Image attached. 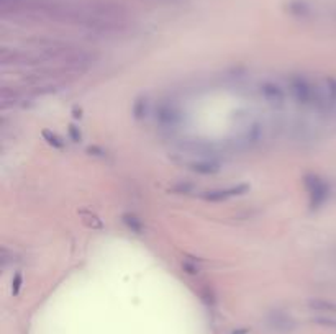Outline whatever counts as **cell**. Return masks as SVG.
<instances>
[{
	"label": "cell",
	"mask_w": 336,
	"mask_h": 334,
	"mask_svg": "<svg viewBox=\"0 0 336 334\" xmlns=\"http://www.w3.org/2000/svg\"><path fill=\"white\" fill-rule=\"evenodd\" d=\"M313 323L321 324V326H330V328H336V313H320L315 315L312 318Z\"/></svg>",
	"instance_id": "cell-4"
},
{
	"label": "cell",
	"mask_w": 336,
	"mask_h": 334,
	"mask_svg": "<svg viewBox=\"0 0 336 334\" xmlns=\"http://www.w3.org/2000/svg\"><path fill=\"white\" fill-rule=\"evenodd\" d=\"M307 187H310V195L315 197V201H313L315 205L325 199L326 188L317 177H307Z\"/></svg>",
	"instance_id": "cell-3"
},
{
	"label": "cell",
	"mask_w": 336,
	"mask_h": 334,
	"mask_svg": "<svg viewBox=\"0 0 336 334\" xmlns=\"http://www.w3.org/2000/svg\"><path fill=\"white\" fill-rule=\"evenodd\" d=\"M261 94L264 95V99L269 100L271 103H282L284 100V92L279 85H276L274 82H266L261 87Z\"/></svg>",
	"instance_id": "cell-1"
},
{
	"label": "cell",
	"mask_w": 336,
	"mask_h": 334,
	"mask_svg": "<svg viewBox=\"0 0 336 334\" xmlns=\"http://www.w3.org/2000/svg\"><path fill=\"white\" fill-rule=\"evenodd\" d=\"M241 190H246V187L240 185V187H231V188H220V190H210L203 195V199L212 200V201H218V200L228 199V197H233L235 193L241 192Z\"/></svg>",
	"instance_id": "cell-2"
}]
</instances>
